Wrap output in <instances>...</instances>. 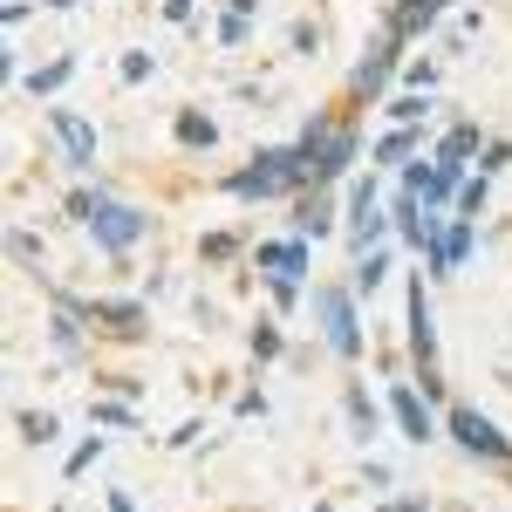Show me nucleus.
<instances>
[{
  "mask_svg": "<svg viewBox=\"0 0 512 512\" xmlns=\"http://www.w3.org/2000/svg\"><path fill=\"white\" fill-rule=\"evenodd\" d=\"M219 192L226 198H301V192H315V164H308L301 144H260L246 158V171L219 178Z\"/></svg>",
  "mask_w": 512,
  "mask_h": 512,
  "instance_id": "f257e3e1",
  "label": "nucleus"
},
{
  "mask_svg": "<svg viewBox=\"0 0 512 512\" xmlns=\"http://www.w3.org/2000/svg\"><path fill=\"white\" fill-rule=\"evenodd\" d=\"M403 321H410V362H417V383H424V396H444V376H437V321H431V287H424V274H410V287H403Z\"/></svg>",
  "mask_w": 512,
  "mask_h": 512,
  "instance_id": "f03ea898",
  "label": "nucleus"
},
{
  "mask_svg": "<svg viewBox=\"0 0 512 512\" xmlns=\"http://www.w3.org/2000/svg\"><path fill=\"white\" fill-rule=\"evenodd\" d=\"M444 431L458 437V451L465 458H485V465H512V437L485 417V410H472V403H458V410H444Z\"/></svg>",
  "mask_w": 512,
  "mask_h": 512,
  "instance_id": "7ed1b4c3",
  "label": "nucleus"
},
{
  "mask_svg": "<svg viewBox=\"0 0 512 512\" xmlns=\"http://www.w3.org/2000/svg\"><path fill=\"white\" fill-rule=\"evenodd\" d=\"M315 315H321V342L355 362L362 355V321H355V287H315Z\"/></svg>",
  "mask_w": 512,
  "mask_h": 512,
  "instance_id": "20e7f679",
  "label": "nucleus"
},
{
  "mask_svg": "<svg viewBox=\"0 0 512 512\" xmlns=\"http://www.w3.org/2000/svg\"><path fill=\"white\" fill-rule=\"evenodd\" d=\"M151 233V219H144V212H137V205H123V198H96V212H89V239H96V246H103V253H130V246H137V239Z\"/></svg>",
  "mask_w": 512,
  "mask_h": 512,
  "instance_id": "39448f33",
  "label": "nucleus"
},
{
  "mask_svg": "<svg viewBox=\"0 0 512 512\" xmlns=\"http://www.w3.org/2000/svg\"><path fill=\"white\" fill-rule=\"evenodd\" d=\"M396 69H403V35H390V28H383V35H376L369 48H362V62L349 69V96H355V103H369V96H383Z\"/></svg>",
  "mask_w": 512,
  "mask_h": 512,
  "instance_id": "423d86ee",
  "label": "nucleus"
},
{
  "mask_svg": "<svg viewBox=\"0 0 512 512\" xmlns=\"http://www.w3.org/2000/svg\"><path fill=\"white\" fill-rule=\"evenodd\" d=\"M376 192H383V185H376V171H362V178L349 185V226H342V233H349L355 253L383 246V233H390V212H376Z\"/></svg>",
  "mask_w": 512,
  "mask_h": 512,
  "instance_id": "0eeeda50",
  "label": "nucleus"
},
{
  "mask_svg": "<svg viewBox=\"0 0 512 512\" xmlns=\"http://www.w3.org/2000/svg\"><path fill=\"white\" fill-rule=\"evenodd\" d=\"M308 158H315V185H335V178H349L355 158H362V130H355V123H335V130L321 137L315 151H308Z\"/></svg>",
  "mask_w": 512,
  "mask_h": 512,
  "instance_id": "6e6552de",
  "label": "nucleus"
},
{
  "mask_svg": "<svg viewBox=\"0 0 512 512\" xmlns=\"http://www.w3.org/2000/svg\"><path fill=\"white\" fill-rule=\"evenodd\" d=\"M390 417L403 424V437H410V444H431V437H437L431 396L417 390V383H390Z\"/></svg>",
  "mask_w": 512,
  "mask_h": 512,
  "instance_id": "1a4fd4ad",
  "label": "nucleus"
},
{
  "mask_svg": "<svg viewBox=\"0 0 512 512\" xmlns=\"http://www.w3.org/2000/svg\"><path fill=\"white\" fill-rule=\"evenodd\" d=\"M48 130L62 137V158H69V171H89V164H96V123L82 117V110H48Z\"/></svg>",
  "mask_w": 512,
  "mask_h": 512,
  "instance_id": "9d476101",
  "label": "nucleus"
},
{
  "mask_svg": "<svg viewBox=\"0 0 512 512\" xmlns=\"http://www.w3.org/2000/svg\"><path fill=\"white\" fill-rule=\"evenodd\" d=\"M478 246V219H444V233L431 239V253H424V267H431L437 280L444 274H458V260Z\"/></svg>",
  "mask_w": 512,
  "mask_h": 512,
  "instance_id": "9b49d317",
  "label": "nucleus"
},
{
  "mask_svg": "<svg viewBox=\"0 0 512 512\" xmlns=\"http://www.w3.org/2000/svg\"><path fill=\"white\" fill-rule=\"evenodd\" d=\"M444 7H458V0H390V14H383V28L403 41H424L444 21Z\"/></svg>",
  "mask_w": 512,
  "mask_h": 512,
  "instance_id": "f8f14e48",
  "label": "nucleus"
},
{
  "mask_svg": "<svg viewBox=\"0 0 512 512\" xmlns=\"http://www.w3.org/2000/svg\"><path fill=\"white\" fill-rule=\"evenodd\" d=\"M253 267H267V274H308V239L294 233V239H260L253 246Z\"/></svg>",
  "mask_w": 512,
  "mask_h": 512,
  "instance_id": "ddd939ff",
  "label": "nucleus"
},
{
  "mask_svg": "<svg viewBox=\"0 0 512 512\" xmlns=\"http://www.w3.org/2000/svg\"><path fill=\"white\" fill-rule=\"evenodd\" d=\"M294 233H301V239H328V233H335V205H328V185H315V192L294 198Z\"/></svg>",
  "mask_w": 512,
  "mask_h": 512,
  "instance_id": "4468645a",
  "label": "nucleus"
},
{
  "mask_svg": "<svg viewBox=\"0 0 512 512\" xmlns=\"http://www.w3.org/2000/svg\"><path fill=\"white\" fill-rule=\"evenodd\" d=\"M478 151H485V130H478V123H451V130L431 144V158H437V164H458V171H465Z\"/></svg>",
  "mask_w": 512,
  "mask_h": 512,
  "instance_id": "2eb2a0df",
  "label": "nucleus"
},
{
  "mask_svg": "<svg viewBox=\"0 0 512 512\" xmlns=\"http://www.w3.org/2000/svg\"><path fill=\"white\" fill-rule=\"evenodd\" d=\"M417 151H424V123H390V130L376 137L369 158H376V164H410Z\"/></svg>",
  "mask_w": 512,
  "mask_h": 512,
  "instance_id": "dca6fc26",
  "label": "nucleus"
},
{
  "mask_svg": "<svg viewBox=\"0 0 512 512\" xmlns=\"http://www.w3.org/2000/svg\"><path fill=\"white\" fill-rule=\"evenodd\" d=\"M171 130H178V144H185V151H212V144H219V123L205 117V110H178Z\"/></svg>",
  "mask_w": 512,
  "mask_h": 512,
  "instance_id": "f3484780",
  "label": "nucleus"
},
{
  "mask_svg": "<svg viewBox=\"0 0 512 512\" xmlns=\"http://www.w3.org/2000/svg\"><path fill=\"white\" fill-rule=\"evenodd\" d=\"M383 280H390V246H369V253H355V274H349L355 294H376Z\"/></svg>",
  "mask_w": 512,
  "mask_h": 512,
  "instance_id": "a211bd4d",
  "label": "nucleus"
},
{
  "mask_svg": "<svg viewBox=\"0 0 512 512\" xmlns=\"http://www.w3.org/2000/svg\"><path fill=\"white\" fill-rule=\"evenodd\" d=\"M342 410H349L355 437H362V444H369V437H376V424H383V410H376V403H369V390H362V383H349V390H342Z\"/></svg>",
  "mask_w": 512,
  "mask_h": 512,
  "instance_id": "6ab92c4d",
  "label": "nucleus"
},
{
  "mask_svg": "<svg viewBox=\"0 0 512 512\" xmlns=\"http://www.w3.org/2000/svg\"><path fill=\"white\" fill-rule=\"evenodd\" d=\"M458 185H465V171H458V164H437L431 158V178H424V205H458Z\"/></svg>",
  "mask_w": 512,
  "mask_h": 512,
  "instance_id": "aec40b11",
  "label": "nucleus"
},
{
  "mask_svg": "<svg viewBox=\"0 0 512 512\" xmlns=\"http://www.w3.org/2000/svg\"><path fill=\"white\" fill-rule=\"evenodd\" d=\"M69 76H76V55H55V62H41L35 76H28V96H62Z\"/></svg>",
  "mask_w": 512,
  "mask_h": 512,
  "instance_id": "412c9836",
  "label": "nucleus"
},
{
  "mask_svg": "<svg viewBox=\"0 0 512 512\" xmlns=\"http://www.w3.org/2000/svg\"><path fill=\"white\" fill-rule=\"evenodd\" d=\"M383 117H390V123H424V117H431V89H403V96H390Z\"/></svg>",
  "mask_w": 512,
  "mask_h": 512,
  "instance_id": "4be33fe9",
  "label": "nucleus"
},
{
  "mask_svg": "<svg viewBox=\"0 0 512 512\" xmlns=\"http://www.w3.org/2000/svg\"><path fill=\"white\" fill-rule=\"evenodd\" d=\"M89 417H96V424H110V431H137L130 396H96V403H89Z\"/></svg>",
  "mask_w": 512,
  "mask_h": 512,
  "instance_id": "5701e85b",
  "label": "nucleus"
},
{
  "mask_svg": "<svg viewBox=\"0 0 512 512\" xmlns=\"http://www.w3.org/2000/svg\"><path fill=\"white\" fill-rule=\"evenodd\" d=\"M48 335H55V349H62V355H76L82 349V315H76V308H55Z\"/></svg>",
  "mask_w": 512,
  "mask_h": 512,
  "instance_id": "b1692460",
  "label": "nucleus"
},
{
  "mask_svg": "<svg viewBox=\"0 0 512 512\" xmlns=\"http://www.w3.org/2000/svg\"><path fill=\"white\" fill-rule=\"evenodd\" d=\"M14 431L28 437V444H55V437H62V424H55L48 410H21V417H14Z\"/></svg>",
  "mask_w": 512,
  "mask_h": 512,
  "instance_id": "393cba45",
  "label": "nucleus"
},
{
  "mask_svg": "<svg viewBox=\"0 0 512 512\" xmlns=\"http://www.w3.org/2000/svg\"><path fill=\"white\" fill-rule=\"evenodd\" d=\"M246 349H253V362H274L287 342H280V321H253V335H246Z\"/></svg>",
  "mask_w": 512,
  "mask_h": 512,
  "instance_id": "a878e982",
  "label": "nucleus"
},
{
  "mask_svg": "<svg viewBox=\"0 0 512 512\" xmlns=\"http://www.w3.org/2000/svg\"><path fill=\"white\" fill-rule=\"evenodd\" d=\"M485 198H492V178H485V171L465 178V185H458V219H478V212H485Z\"/></svg>",
  "mask_w": 512,
  "mask_h": 512,
  "instance_id": "bb28decb",
  "label": "nucleus"
},
{
  "mask_svg": "<svg viewBox=\"0 0 512 512\" xmlns=\"http://www.w3.org/2000/svg\"><path fill=\"white\" fill-rule=\"evenodd\" d=\"M103 451H110V437H82L76 451H69V465H62V472H69V478H82L89 465H96V458H103Z\"/></svg>",
  "mask_w": 512,
  "mask_h": 512,
  "instance_id": "cd10ccee",
  "label": "nucleus"
},
{
  "mask_svg": "<svg viewBox=\"0 0 512 512\" xmlns=\"http://www.w3.org/2000/svg\"><path fill=\"white\" fill-rule=\"evenodd\" d=\"M233 253H239V239H233V233H205V239H198V260H212V267H226Z\"/></svg>",
  "mask_w": 512,
  "mask_h": 512,
  "instance_id": "c85d7f7f",
  "label": "nucleus"
},
{
  "mask_svg": "<svg viewBox=\"0 0 512 512\" xmlns=\"http://www.w3.org/2000/svg\"><path fill=\"white\" fill-rule=\"evenodd\" d=\"M7 253H14L21 267H41V239L28 233V226H14V233H7Z\"/></svg>",
  "mask_w": 512,
  "mask_h": 512,
  "instance_id": "c756f323",
  "label": "nucleus"
},
{
  "mask_svg": "<svg viewBox=\"0 0 512 512\" xmlns=\"http://www.w3.org/2000/svg\"><path fill=\"white\" fill-rule=\"evenodd\" d=\"M151 69H158V62H151L144 48H123V62H117V76H123V82H151Z\"/></svg>",
  "mask_w": 512,
  "mask_h": 512,
  "instance_id": "7c9ffc66",
  "label": "nucleus"
},
{
  "mask_svg": "<svg viewBox=\"0 0 512 512\" xmlns=\"http://www.w3.org/2000/svg\"><path fill=\"white\" fill-rule=\"evenodd\" d=\"M506 164H512V144H506V137H492V144L478 151V171H485V178H499Z\"/></svg>",
  "mask_w": 512,
  "mask_h": 512,
  "instance_id": "2f4dec72",
  "label": "nucleus"
},
{
  "mask_svg": "<svg viewBox=\"0 0 512 512\" xmlns=\"http://www.w3.org/2000/svg\"><path fill=\"white\" fill-rule=\"evenodd\" d=\"M267 294H274V308H294V301H301V280L294 274H267Z\"/></svg>",
  "mask_w": 512,
  "mask_h": 512,
  "instance_id": "473e14b6",
  "label": "nucleus"
},
{
  "mask_svg": "<svg viewBox=\"0 0 512 512\" xmlns=\"http://www.w3.org/2000/svg\"><path fill=\"white\" fill-rule=\"evenodd\" d=\"M294 55H321V21H294Z\"/></svg>",
  "mask_w": 512,
  "mask_h": 512,
  "instance_id": "72a5a7b5",
  "label": "nucleus"
},
{
  "mask_svg": "<svg viewBox=\"0 0 512 512\" xmlns=\"http://www.w3.org/2000/svg\"><path fill=\"white\" fill-rule=\"evenodd\" d=\"M96 198H103V192H89V185H76V192H69V219H76V226H89V212H96Z\"/></svg>",
  "mask_w": 512,
  "mask_h": 512,
  "instance_id": "f704fd0d",
  "label": "nucleus"
},
{
  "mask_svg": "<svg viewBox=\"0 0 512 512\" xmlns=\"http://www.w3.org/2000/svg\"><path fill=\"white\" fill-rule=\"evenodd\" d=\"M403 82L410 89H437V62H403Z\"/></svg>",
  "mask_w": 512,
  "mask_h": 512,
  "instance_id": "c9c22d12",
  "label": "nucleus"
},
{
  "mask_svg": "<svg viewBox=\"0 0 512 512\" xmlns=\"http://www.w3.org/2000/svg\"><path fill=\"white\" fill-rule=\"evenodd\" d=\"M424 178H431V158H410V164H403V192H424Z\"/></svg>",
  "mask_w": 512,
  "mask_h": 512,
  "instance_id": "e433bc0d",
  "label": "nucleus"
},
{
  "mask_svg": "<svg viewBox=\"0 0 512 512\" xmlns=\"http://www.w3.org/2000/svg\"><path fill=\"white\" fill-rule=\"evenodd\" d=\"M362 485H369V492H390V465H383V458H369V465H362Z\"/></svg>",
  "mask_w": 512,
  "mask_h": 512,
  "instance_id": "4c0bfd02",
  "label": "nucleus"
},
{
  "mask_svg": "<svg viewBox=\"0 0 512 512\" xmlns=\"http://www.w3.org/2000/svg\"><path fill=\"white\" fill-rule=\"evenodd\" d=\"M219 41L239 48V41H246V14H226V21H219Z\"/></svg>",
  "mask_w": 512,
  "mask_h": 512,
  "instance_id": "58836bf2",
  "label": "nucleus"
},
{
  "mask_svg": "<svg viewBox=\"0 0 512 512\" xmlns=\"http://www.w3.org/2000/svg\"><path fill=\"white\" fill-rule=\"evenodd\" d=\"M28 14H35V0H7V7H0V21H7V28H21Z\"/></svg>",
  "mask_w": 512,
  "mask_h": 512,
  "instance_id": "ea45409f",
  "label": "nucleus"
},
{
  "mask_svg": "<svg viewBox=\"0 0 512 512\" xmlns=\"http://www.w3.org/2000/svg\"><path fill=\"white\" fill-rule=\"evenodd\" d=\"M233 410H239V417H267V396H260V390H246V396L233 403Z\"/></svg>",
  "mask_w": 512,
  "mask_h": 512,
  "instance_id": "a19ab883",
  "label": "nucleus"
},
{
  "mask_svg": "<svg viewBox=\"0 0 512 512\" xmlns=\"http://www.w3.org/2000/svg\"><path fill=\"white\" fill-rule=\"evenodd\" d=\"M164 444H171V451H185V444H198V417H192V424H178V431L164 437Z\"/></svg>",
  "mask_w": 512,
  "mask_h": 512,
  "instance_id": "79ce46f5",
  "label": "nucleus"
},
{
  "mask_svg": "<svg viewBox=\"0 0 512 512\" xmlns=\"http://www.w3.org/2000/svg\"><path fill=\"white\" fill-rule=\"evenodd\" d=\"M164 21H192V0H164Z\"/></svg>",
  "mask_w": 512,
  "mask_h": 512,
  "instance_id": "37998d69",
  "label": "nucleus"
},
{
  "mask_svg": "<svg viewBox=\"0 0 512 512\" xmlns=\"http://www.w3.org/2000/svg\"><path fill=\"white\" fill-rule=\"evenodd\" d=\"M383 512H424V499H390Z\"/></svg>",
  "mask_w": 512,
  "mask_h": 512,
  "instance_id": "c03bdc74",
  "label": "nucleus"
},
{
  "mask_svg": "<svg viewBox=\"0 0 512 512\" xmlns=\"http://www.w3.org/2000/svg\"><path fill=\"white\" fill-rule=\"evenodd\" d=\"M226 7H233V14H246V21H253V7H260V0H226Z\"/></svg>",
  "mask_w": 512,
  "mask_h": 512,
  "instance_id": "a18cd8bd",
  "label": "nucleus"
},
{
  "mask_svg": "<svg viewBox=\"0 0 512 512\" xmlns=\"http://www.w3.org/2000/svg\"><path fill=\"white\" fill-rule=\"evenodd\" d=\"M41 7H55V14H69V7H76V0H41Z\"/></svg>",
  "mask_w": 512,
  "mask_h": 512,
  "instance_id": "49530a36",
  "label": "nucleus"
}]
</instances>
